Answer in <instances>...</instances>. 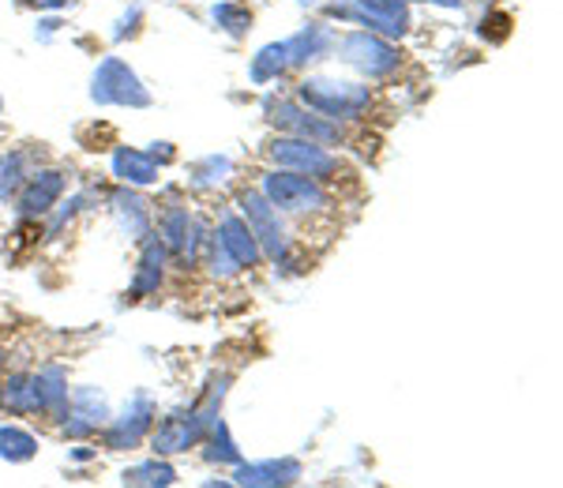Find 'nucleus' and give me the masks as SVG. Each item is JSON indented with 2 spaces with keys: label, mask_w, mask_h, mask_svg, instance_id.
I'll list each match as a JSON object with an SVG mask.
<instances>
[{
  "label": "nucleus",
  "mask_w": 563,
  "mask_h": 488,
  "mask_svg": "<svg viewBox=\"0 0 563 488\" xmlns=\"http://www.w3.org/2000/svg\"><path fill=\"white\" fill-rule=\"evenodd\" d=\"M26 180V158L20 151H0V203L12 200Z\"/></svg>",
  "instance_id": "26"
},
{
  "label": "nucleus",
  "mask_w": 563,
  "mask_h": 488,
  "mask_svg": "<svg viewBox=\"0 0 563 488\" xmlns=\"http://www.w3.org/2000/svg\"><path fill=\"white\" fill-rule=\"evenodd\" d=\"M65 188H68V174H60V169H34V174H26L20 192H15V214L23 222L45 219L60 203Z\"/></svg>",
  "instance_id": "11"
},
{
  "label": "nucleus",
  "mask_w": 563,
  "mask_h": 488,
  "mask_svg": "<svg viewBox=\"0 0 563 488\" xmlns=\"http://www.w3.org/2000/svg\"><path fill=\"white\" fill-rule=\"evenodd\" d=\"M84 203H87V196H71L68 203H57L53 207L49 214H45V219H49V237H57L60 230H65V225L76 219L79 211H84Z\"/></svg>",
  "instance_id": "29"
},
{
  "label": "nucleus",
  "mask_w": 563,
  "mask_h": 488,
  "mask_svg": "<svg viewBox=\"0 0 563 488\" xmlns=\"http://www.w3.org/2000/svg\"><path fill=\"white\" fill-rule=\"evenodd\" d=\"M267 155L278 169H294V174H305L316 180H331V177H339V169H342V162L331 147L297 140V135H278V140H271Z\"/></svg>",
  "instance_id": "7"
},
{
  "label": "nucleus",
  "mask_w": 563,
  "mask_h": 488,
  "mask_svg": "<svg viewBox=\"0 0 563 488\" xmlns=\"http://www.w3.org/2000/svg\"><path fill=\"white\" fill-rule=\"evenodd\" d=\"M297 102H301L305 110L346 124V121H361V117L372 110V90L361 84H346V79L308 76L297 84Z\"/></svg>",
  "instance_id": "1"
},
{
  "label": "nucleus",
  "mask_w": 563,
  "mask_h": 488,
  "mask_svg": "<svg viewBox=\"0 0 563 488\" xmlns=\"http://www.w3.org/2000/svg\"><path fill=\"white\" fill-rule=\"evenodd\" d=\"M124 485H143V488H169L177 485V469L162 458H151V463H140V466H129L121 474Z\"/></svg>",
  "instance_id": "25"
},
{
  "label": "nucleus",
  "mask_w": 563,
  "mask_h": 488,
  "mask_svg": "<svg viewBox=\"0 0 563 488\" xmlns=\"http://www.w3.org/2000/svg\"><path fill=\"white\" fill-rule=\"evenodd\" d=\"M90 102L98 106H129V110H147L151 106V90L143 87V79L124 65L121 57H106L95 68L90 79Z\"/></svg>",
  "instance_id": "6"
},
{
  "label": "nucleus",
  "mask_w": 563,
  "mask_h": 488,
  "mask_svg": "<svg viewBox=\"0 0 563 488\" xmlns=\"http://www.w3.org/2000/svg\"><path fill=\"white\" fill-rule=\"evenodd\" d=\"M289 68V57H286V42H271V45H263V49L252 57V65H249V79L256 87H267V84H275V79L282 76V71Z\"/></svg>",
  "instance_id": "20"
},
{
  "label": "nucleus",
  "mask_w": 563,
  "mask_h": 488,
  "mask_svg": "<svg viewBox=\"0 0 563 488\" xmlns=\"http://www.w3.org/2000/svg\"><path fill=\"white\" fill-rule=\"evenodd\" d=\"M203 440H207V447H203L207 463H214V466H238L241 463V447L233 444L230 424H225V421H214V429L207 432Z\"/></svg>",
  "instance_id": "24"
},
{
  "label": "nucleus",
  "mask_w": 563,
  "mask_h": 488,
  "mask_svg": "<svg viewBox=\"0 0 563 488\" xmlns=\"http://www.w3.org/2000/svg\"><path fill=\"white\" fill-rule=\"evenodd\" d=\"M410 4V0H406ZM429 4H440V8H459V0H429Z\"/></svg>",
  "instance_id": "32"
},
{
  "label": "nucleus",
  "mask_w": 563,
  "mask_h": 488,
  "mask_svg": "<svg viewBox=\"0 0 563 488\" xmlns=\"http://www.w3.org/2000/svg\"><path fill=\"white\" fill-rule=\"evenodd\" d=\"M211 20L218 23V31H225L230 38H244V34L252 31V8L241 4V0H218L211 4Z\"/></svg>",
  "instance_id": "21"
},
{
  "label": "nucleus",
  "mask_w": 563,
  "mask_h": 488,
  "mask_svg": "<svg viewBox=\"0 0 563 488\" xmlns=\"http://www.w3.org/2000/svg\"><path fill=\"white\" fill-rule=\"evenodd\" d=\"M0 410L12 418H31L38 413V391H34V373H8L0 376Z\"/></svg>",
  "instance_id": "19"
},
{
  "label": "nucleus",
  "mask_w": 563,
  "mask_h": 488,
  "mask_svg": "<svg viewBox=\"0 0 563 488\" xmlns=\"http://www.w3.org/2000/svg\"><path fill=\"white\" fill-rule=\"evenodd\" d=\"M214 237L222 241V248L230 252L233 264H238L241 270H252V267H260V264H263V248H260V241L252 237L249 222H244L238 211H222V214H218V230H214Z\"/></svg>",
  "instance_id": "13"
},
{
  "label": "nucleus",
  "mask_w": 563,
  "mask_h": 488,
  "mask_svg": "<svg viewBox=\"0 0 563 488\" xmlns=\"http://www.w3.org/2000/svg\"><path fill=\"white\" fill-rule=\"evenodd\" d=\"M267 117L282 135H297V140L320 143V147H339L346 140V129L339 121L305 110L301 102H267Z\"/></svg>",
  "instance_id": "8"
},
{
  "label": "nucleus",
  "mask_w": 563,
  "mask_h": 488,
  "mask_svg": "<svg viewBox=\"0 0 563 488\" xmlns=\"http://www.w3.org/2000/svg\"><path fill=\"white\" fill-rule=\"evenodd\" d=\"M109 166H113V177L129 188L158 185V174H162L158 162H154L147 151H135V147H117L113 158H109Z\"/></svg>",
  "instance_id": "17"
},
{
  "label": "nucleus",
  "mask_w": 563,
  "mask_h": 488,
  "mask_svg": "<svg viewBox=\"0 0 563 488\" xmlns=\"http://www.w3.org/2000/svg\"><path fill=\"white\" fill-rule=\"evenodd\" d=\"M334 31L327 23H305L294 38L286 42V57H289V68H308L316 60H323L327 53L334 49Z\"/></svg>",
  "instance_id": "16"
},
{
  "label": "nucleus",
  "mask_w": 563,
  "mask_h": 488,
  "mask_svg": "<svg viewBox=\"0 0 563 488\" xmlns=\"http://www.w3.org/2000/svg\"><path fill=\"white\" fill-rule=\"evenodd\" d=\"M158 237L169 248V256H180L185 264H196V259L203 256L207 230L185 203H166V211L158 214Z\"/></svg>",
  "instance_id": "9"
},
{
  "label": "nucleus",
  "mask_w": 563,
  "mask_h": 488,
  "mask_svg": "<svg viewBox=\"0 0 563 488\" xmlns=\"http://www.w3.org/2000/svg\"><path fill=\"white\" fill-rule=\"evenodd\" d=\"M4 361H8V354H4V346H0V376H4Z\"/></svg>",
  "instance_id": "33"
},
{
  "label": "nucleus",
  "mask_w": 563,
  "mask_h": 488,
  "mask_svg": "<svg viewBox=\"0 0 563 488\" xmlns=\"http://www.w3.org/2000/svg\"><path fill=\"white\" fill-rule=\"evenodd\" d=\"M0 113H4V98H0Z\"/></svg>",
  "instance_id": "35"
},
{
  "label": "nucleus",
  "mask_w": 563,
  "mask_h": 488,
  "mask_svg": "<svg viewBox=\"0 0 563 488\" xmlns=\"http://www.w3.org/2000/svg\"><path fill=\"white\" fill-rule=\"evenodd\" d=\"M233 169V162L225 158V155H211V158H203L199 166L192 169V185L196 188H214V185H222L225 174Z\"/></svg>",
  "instance_id": "28"
},
{
  "label": "nucleus",
  "mask_w": 563,
  "mask_h": 488,
  "mask_svg": "<svg viewBox=\"0 0 563 488\" xmlns=\"http://www.w3.org/2000/svg\"><path fill=\"white\" fill-rule=\"evenodd\" d=\"M203 424H199L196 410H174L169 418H162L158 424H151L147 440H151V451L154 455H180V451H192L203 444Z\"/></svg>",
  "instance_id": "12"
},
{
  "label": "nucleus",
  "mask_w": 563,
  "mask_h": 488,
  "mask_svg": "<svg viewBox=\"0 0 563 488\" xmlns=\"http://www.w3.org/2000/svg\"><path fill=\"white\" fill-rule=\"evenodd\" d=\"M238 207H241V219L249 222L252 237L260 241L263 259H271V264L286 259L289 248H294V241H289L286 222H282V214L275 211V207H271L267 196H263L260 188H241Z\"/></svg>",
  "instance_id": "5"
},
{
  "label": "nucleus",
  "mask_w": 563,
  "mask_h": 488,
  "mask_svg": "<svg viewBox=\"0 0 563 488\" xmlns=\"http://www.w3.org/2000/svg\"><path fill=\"white\" fill-rule=\"evenodd\" d=\"M38 455V440L20 424H0V458L4 463H31Z\"/></svg>",
  "instance_id": "23"
},
{
  "label": "nucleus",
  "mask_w": 563,
  "mask_h": 488,
  "mask_svg": "<svg viewBox=\"0 0 563 488\" xmlns=\"http://www.w3.org/2000/svg\"><path fill=\"white\" fill-rule=\"evenodd\" d=\"M20 4H31V0H20Z\"/></svg>",
  "instance_id": "36"
},
{
  "label": "nucleus",
  "mask_w": 563,
  "mask_h": 488,
  "mask_svg": "<svg viewBox=\"0 0 563 488\" xmlns=\"http://www.w3.org/2000/svg\"><path fill=\"white\" fill-rule=\"evenodd\" d=\"M34 391H38V413H45L49 421H65L68 418V368L49 361L34 373Z\"/></svg>",
  "instance_id": "15"
},
{
  "label": "nucleus",
  "mask_w": 563,
  "mask_h": 488,
  "mask_svg": "<svg viewBox=\"0 0 563 488\" xmlns=\"http://www.w3.org/2000/svg\"><path fill=\"white\" fill-rule=\"evenodd\" d=\"M339 60L350 65L353 71H361L365 79H387L402 68V49L390 38H379L372 31H353L342 42H334Z\"/></svg>",
  "instance_id": "3"
},
{
  "label": "nucleus",
  "mask_w": 563,
  "mask_h": 488,
  "mask_svg": "<svg viewBox=\"0 0 563 488\" xmlns=\"http://www.w3.org/2000/svg\"><path fill=\"white\" fill-rule=\"evenodd\" d=\"M154 413H158V406H154L151 395L147 391H135L132 399L124 402V410L102 424V429H106V447L109 451L140 447L143 440H147L151 424H154Z\"/></svg>",
  "instance_id": "10"
},
{
  "label": "nucleus",
  "mask_w": 563,
  "mask_h": 488,
  "mask_svg": "<svg viewBox=\"0 0 563 488\" xmlns=\"http://www.w3.org/2000/svg\"><path fill=\"white\" fill-rule=\"evenodd\" d=\"M68 413H76V418H87L90 424H102L109 421V402H106V395L98 391V387H76V391H68Z\"/></svg>",
  "instance_id": "22"
},
{
  "label": "nucleus",
  "mask_w": 563,
  "mask_h": 488,
  "mask_svg": "<svg viewBox=\"0 0 563 488\" xmlns=\"http://www.w3.org/2000/svg\"><path fill=\"white\" fill-rule=\"evenodd\" d=\"M305 474V466L297 458H267V463H238L233 469V485L244 488H278V485H297Z\"/></svg>",
  "instance_id": "14"
},
{
  "label": "nucleus",
  "mask_w": 563,
  "mask_h": 488,
  "mask_svg": "<svg viewBox=\"0 0 563 488\" xmlns=\"http://www.w3.org/2000/svg\"><path fill=\"white\" fill-rule=\"evenodd\" d=\"M260 192L267 196L278 214H320L331 207L323 180L294 174V169H271V174H263Z\"/></svg>",
  "instance_id": "2"
},
{
  "label": "nucleus",
  "mask_w": 563,
  "mask_h": 488,
  "mask_svg": "<svg viewBox=\"0 0 563 488\" xmlns=\"http://www.w3.org/2000/svg\"><path fill=\"white\" fill-rule=\"evenodd\" d=\"M327 12L365 26V31L379 34V38H390V42L410 34V4H406V0H339V4H331Z\"/></svg>",
  "instance_id": "4"
},
{
  "label": "nucleus",
  "mask_w": 563,
  "mask_h": 488,
  "mask_svg": "<svg viewBox=\"0 0 563 488\" xmlns=\"http://www.w3.org/2000/svg\"><path fill=\"white\" fill-rule=\"evenodd\" d=\"M297 4H305V8H308V4H316V0H297Z\"/></svg>",
  "instance_id": "34"
},
{
  "label": "nucleus",
  "mask_w": 563,
  "mask_h": 488,
  "mask_svg": "<svg viewBox=\"0 0 563 488\" xmlns=\"http://www.w3.org/2000/svg\"><path fill=\"white\" fill-rule=\"evenodd\" d=\"M147 155L158 162V166H166V162H174L177 158V151H174V143H151V151Z\"/></svg>",
  "instance_id": "30"
},
{
  "label": "nucleus",
  "mask_w": 563,
  "mask_h": 488,
  "mask_svg": "<svg viewBox=\"0 0 563 488\" xmlns=\"http://www.w3.org/2000/svg\"><path fill=\"white\" fill-rule=\"evenodd\" d=\"M109 207H113L117 222H121V230L129 233L132 241H140L151 233V203L143 200L135 188H129V185L117 188V192L109 196Z\"/></svg>",
  "instance_id": "18"
},
{
  "label": "nucleus",
  "mask_w": 563,
  "mask_h": 488,
  "mask_svg": "<svg viewBox=\"0 0 563 488\" xmlns=\"http://www.w3.org/2000/svg\"><path fill=\"white\" fill-rule=\"evenodd\" d=\"M42 12H60V8H71V0H34Z\"/></svg>",
  "instance_id": "31"
},
{
  "label": "nucleus",
  "mask_w": 563,
  "mask_h": 488,
  "mask_svg": "<svg viewBox=\"0 0 563 488\" xmlns=\"http://www.w3.org/2000/svg\"><path fill=\"white\" fill-rule=\"evenodd\" d=\"M203 264H207V270H211L214 278H233V275L241 270L238 264H233L230 252L222 248V241H218L214 233H211V237H207V244H203Z\"/></svg>",
  "instance_id": "27"
}]
</instances>
